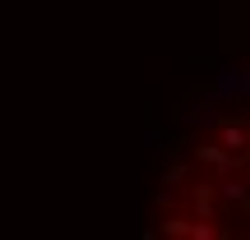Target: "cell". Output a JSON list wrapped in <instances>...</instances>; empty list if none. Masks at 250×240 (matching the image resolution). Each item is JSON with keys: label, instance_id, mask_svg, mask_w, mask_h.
<instances>
[{"label": "cell", "instance_id": "obj_1", "mask_svg": "<svg viewBox=\"0 0 250 240\" xmlns=\"http://www.w3.org/2000/svg\"><path fill=\"white\" fill-rule=\"evenodd\" d=\"M213 92H218V102H241V97H250V70H246V65H227V70H218Z\"/></svg>", "mask_w": 250, "mask_h": 240}, {"label": "cell", "instance_id": "obj_2", "mask_svg": "<svg viewBox=\"0 0 250 240\" xmlns=\"http://www.w3.org/2000/svg\"><path fill=\"white\" fill-rule=\"evenodd\" d=\"M186 125H195V129H213L218 125V92H208V97H195L186 107V116H181Z\"/></svg>", "mask_w": 250, "mask_h": 240}, {"label": "cell", "instance_id": "obj_3", "mask_svg": "<svg viewBox=\"0 0 250 240\" xmlns=\"http://www.w3.org/2000/svg\"><path fill=\"white\" fill-rule=\"evenodd\" d=\"M223 139L232 143V148H241V143H246V134H241V129H236V125H232V129H223Z\"/></svg>", "mask_w": 250, "mask_h": 240}]
</instances>
